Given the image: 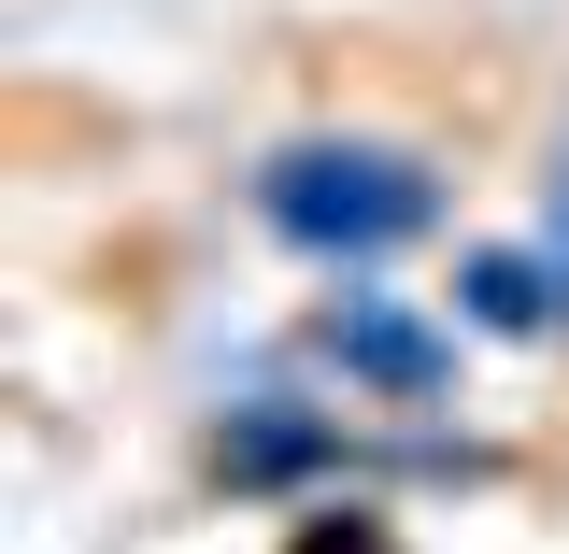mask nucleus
<instances>
[{
    "label": "nucleus",
    "instance_id": "obj_4",
    "mask_svg": "<svg viewBox=\"0 0 569 554\" xmlns=\"http://www.w3.org/2000/svg\"><path fill=\"white\" fill-rule=\"evenodd\" d=\"M456 328H470V342H556L569 328L556 256H541V242H470V256H456Z\"/></svg>",
    "mask_w": 569,
    "mask_h": 554
},
{
    "label": "nucleus",
    "instance_id": "obj_1",
    "mask_svg": "<svg viewBox=\"0 0 569 554\" xmlns=\"http://www.w3.org/2000/svg\"><path fill=\"white\" fill-rule=\"evenodd\" d=\"M242 213H257V242H284L299 271H385V256H413L441 242V157L427 142H370V129H299L271 142L257 171H242Z\"/></svg>",
    "mask_w": 569,
    "mask_h": 554
},
{
    "label": "nucleus",
    "instance_id": "obj_6",
    "mask_svg": "<svg viewBox=\"0 0 569 554\" xmlns=\"http://www.w3.org/2000/svg\"><path fill=\"white\" fill-rule=\"evenodd\" d=\"M541 256H556V284H569V129H556V157H541Z\"/></svg>",
    "mask_w": 569,
    "mask_h": 554
},
{
    "label": "nucleus",
    "instance_id": "obj_3",
    "mask_svg": "<svg viewBox=\"0 0 569 554\" xmlns=\"http://www.w3.org/2000/svg\"><path fill=\"white\" fill-rule=\"evenodd\" d=\"M356 470H385V441H356L328 399H299V384H257V399H228L200 426V484L242 497V512H299V497H342Z\"/></svg>",
    "mask_w": 569,
    "mask_h": 554
},
{
    "label": "nucleus",
    "instance_id": "obj_2",
    "mask_svg": "<svg viewBox=\"0 0 569 554\" xmlns=\"http://www.w3.org/2000/svg\"><path fill=\"white\" fill-rule=\"evenodd\" d=\"M456 313H427V299H399V284L370 271H328V299H313V328H299V355L342 384V399H370V413H441L456 399Z\"/></svg>",
    "mask_w": 569,
    "mask_h": 554
},
{
    "label": "nucleus",
    "instance_id": "obj_5",
    "mask_svg": "<svg viewBox=\"0 0 569 554\" xmlns=\"http://www.w3.org/2000/svg\"><path fill=\"white\" fill-rule=\"evenodd\" d=\"M284 554H399V512L385 497H299Z\"/></svg>",
    "mask_w": 569,
    "mask_h": 554
}]
</instances>
